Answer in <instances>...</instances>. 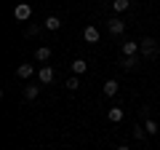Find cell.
Segmentation results:
<instances>
[{"label": "cell", "instance_id": "1", "mask_svg": "<svg viewBox=\"0 0 160 150\" xmlns=\"http://www.w3.org/2000/svg\"><path fill=\"white\" fill-rule=\"evenodd\" d=\"M142 54L147 59L158 56V43H155V38H144V40H142Z\"/></svg>", "mask_w": 160, "mask_h": 150}, {"label": "cell", "instance_id": "2", "mask_svg": "<svg viewBox=\"0 0 160 150\" xmlns=\"http://www.w3.org/2000/svg\"><path fill=\"white\" fill-rule=\"evenodd\" d=\"M29 13H32V8H29V3H19L16 8H13V16L19 19V22H27Z\"/></svg>", "mask_w": 160, "mask_h": 150}, {"label": "cell", "instance_id": "3", "mask_svg": "<svg viewBox=\"0 0 160 150\" xmlns=\"http://www.w3.org/2000/svg\"><path fill=\"white\" fill-rule=\"evenodd\" d=\"M83 40L86 43H99V29L96 27H86L83 29Z\"/></svg>", "mask_w": 160, "mask_h": 150}, {"label": "cell", "instance_id": "4", "mask_svg": "<svg viewBox=\"0 0 160 150\" xmlns=\"http://www.w3.org/2000/svg\"><path fill=\"white\" fill-rule=\"evenodd\" d=\"M123 29H126V22L123 19H109V32L112 35H123Z\"/></svg>", "mask_w": 160, "mask_h": 150}, {"label": "cell", "instance_id": "5", "mask_svg": "<svg viewBox=\"0 0 160 150\" xmlns=\"http://www.w3.org/2000/svg\"><path fill=\"white\" fill-rule=\"evenodd\" d=\"M38 81H40V83H51V81H53V70H51V67H40V70H38Z\"/></svg>", "mask_w": 160, "mask_h": 150}, {"label": "cell", "instance_id": "6", "mask_svg": "<svg viewBox=\"0 0 160 150\" xmlns=\"http://www.w3.org/2000/svg\"><path fill=\"white\" fill-rule=\"evenodd\" d=\"M35 59H38V62H48V59H51V48H48V46L35 48Z\"/></svg>", "mask_w": 160, "mask_h": 150}, {"label": "cell", "instance_id": "7", "mask_svg": "<svg viewBox=\"0 0 160 150\" xmlns=\"http://www.w3.org/2000/svg\"><path fill=\"white\" fill-rule=\"evenodd\" d=\"M136 51H139V43L136 40H126V43H123V54H126V56H136Z\"/></svg>", "mask_w": 160, "mask_h": 150}, {"label": "cell", "instance_id": "8", "mask_svg": "<svg viewBox=\"0 0 160 150\" xmlns=\"http://www.w3.org/2000/svg\"><path fill=\"white\" fill-rule=\"evenodd\" d=\"M107 118H109L112 123H120V121H123V107H109Z\"/></svg>", "mask_w": 160, "mask_h": 150}, {"label": "cell", "instance_id": "9", "mask_svg": "<svg viewBox=\"0 0 160 150\" xmlns=\"http://www.w3.org/2000/svg\"><path fill=\"white\" fill-rule=\"evenodd\" d=\"M118 88H120L118 81H107V83H104V97H115V94H118Z\"/></svg>", "mask_w": 160, "mask_h": 150}, {"label": "cell", "instance_id": "10", "mask_svg": "<svg viewBox=\"0 0 160 150\" xmlns=\"http://www.w3.org/2000/svg\"><path fill=\"white\" fill-rule=\"evenodd\" d=\"M32 72H35L32 64H19V67H16V75H19V78H29Z\"/></svg>", "mask_w": 160, "mask_h": 150}, {"label": "cell", "instance_id": "11", "mask_svg": "<svg viewBox=\"0 0 160 150\" xmlns=\"http://www.w3.org/2000/svg\"><path fill=\"white\" fill-rule=\"evenodd\" d=\"M86 70H88V64L83 62V59H75V62H72V72H75V75H83Z\"/></svg>", "mask_w": 160, "mask_h": 150}, {"label": "cell", "instance_id": "12", "mask_svg": "<svg viewBox=\"0 0 160 150\" xmlns=\"http://www.w3.org/2000/svg\"><path fill=\"white\" fill-rule=\"evenodd\" d=\"M59 27H62V22H59V16H48V19H46V29H51V32H56Z\"/></svg>", "mask_w": 160, "mask_h": 150}, {"label": "cell", "instance_id": "13", "mask_svg": "<svg viewBox=\"0 0 160 150\" xmlns=\"http://www.w3.org/2000/svg\"><path fill=\"white\" fill-rule=\"evenodd\" d=\"M128 6H131V0H112V8H115L118 13H123Z\"/></svg>", "mask_w": 160, "mask_h": 150}, {"label": "cell", "instance_id": "14", "mask_svg": "<svg viewBox=\"0 0 160 150\" xmlns=\"http://www.w3.org/2000/svg\"><path fill=\"white\" fill-rule=\"evenodd\" d=\"M144 129H147V134H158V131H160V126L152 121V118H147V121H144Z\"/></svg>", "mask_w": 160, "mask_h": 150}, {"label": "cell", "instance_id": "15", "mask_svg": "<svg viewBox=\"0 0 160 150\" xmlns=\"http://www.w3.org/2000/svg\"><path fill=\"white\" fill-rule=\"evenodd\" d=\"M136 64H139V56H126V59H123V67H126V70H133Z\"/></svg>", "mask_w": 160, "mask_h": 150}, {"label": "cell", "instance_id": "16", "mask_svg": "<svg viewBox=\"0 0 160 150\" xmlns=\"http://www.w3.org/2000/svg\"><path fill=\"white\" fill-rule=\"evenodd\" d=\"M38 94H40V86H27V88H24V97H27V99H35Z\"/></svg>", "mask_w": 160, "mask_h": 150}, {"label": "cell", "instance_id": "17", "mask_svg": "<svg viewBox=\"0 0 160 150\" xmlns=\"http://www.w3.org/2000/svg\"><path fill=\"white\" fill-rule=\"evenodd\" d=\"M64 86H67L69 91H75V88H80V81H78V75H72V78H69V81L64 83Z\"/></svg>", "mask_w": 160, "mask_h": 150}, {"label": "cell", "instance_id": "18", "mask_svg": "<svg viewBox=\"0 0 160 150\" xmlns=\"http://www.w3.org/2000/svg\"><path fill=\"white\" fill-rule=\"evenodd\" d=\"M144 134H147V129H142V126L133 129V137H136V139H144Z\"/></svg>", "mask_w": 160, "mask_h": 150}, {"label": "cell", "instance_id": "19", "mask_svg": "<svg viewBox=\"0 0 160 150\" xmlns=\"http://www.w3.org/2000/svg\"><path fill=\"white\" fill-rule=\"evenodd\" d=\"M38 32H40L38 24H29V27H27V35H38Z\"/></svg>", "mask_w": 160, "mask_h": 150}, {"label": "cell", "instance_id": "20", "mask_svg": "<svg viewBox=\"0 0 160 150\" xmlns=\"http://www.w3.org/2000/svg\"><path fill=\"white\" fill-rule=\"evenodd\" d=\"M118 150H128V147H126V145H120V147H118Z\"/></svg>", "mask_w": 160, "mask_h": 150}]
</instances>
